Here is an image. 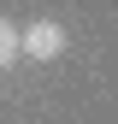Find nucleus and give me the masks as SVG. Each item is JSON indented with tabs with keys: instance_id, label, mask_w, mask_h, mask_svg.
<instances>
[{
	"instance_id": "1",
	"label": "nucleus",
	"mask_w": 118,
	"mask_h": 124,
	"mask_svg": "<svg viewBox=\"0 0 118 124\" xmlns=\"http://www.w3.org/2000/svg\"><path fill=\"white\" fill-rule=\"evenodd\" d=\"M65 41H71L65 24H53V18H36V24L18 30V53H24V59H59Z\"/></svg>"
},
{
	"instance_id": "2",
	"label": "nucleus",
	"mask_w": 118,
	"mask_h": 124,
	"mask_svg": "<svg viewBox=\"0 0 118 124\" xmlns=\"http://www.w3.org/2000/svg\"><path fill=\"white\" fill-rule=\"evenodd\" d=\"M12 59H18V24H12V18H0V71H6Z\"/></svg>"
}]
</instances>
